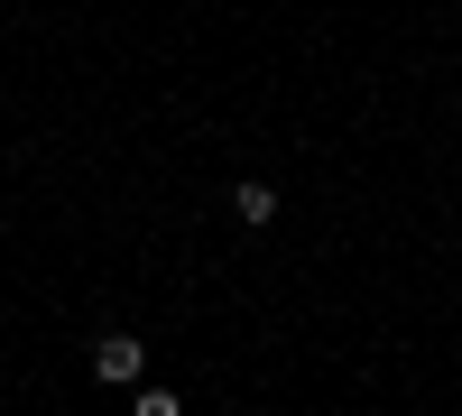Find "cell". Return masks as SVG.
I'll use <instances>...</instances> for the list:
<instances>
[{
	"label": "cell",
	"instance_id": "1",
	"mask_svg": "<svg viewBox=\"0 0 462 416\" xmlns=\"http://www.w3.org/2000/svg\"><path fill=\"white\" fill-rule=\"evenodd\" d=\"M93 370H102V380H121V389H139L148 343H139V333H102V343H93Z\"/></svg>",
	"mask_w": 462,
	"mask_h": 416
},
{
	"label": "cell",
	"instance_id": "2",
	"mask_svg": "<svg viewBox=\"0 0 462 416\" xmlns=\"http://www.w3.org/2000/svg\"><path fill=\"white\" fill-rule=\"evenodd\" d=\"M231 213H241L250 232H259V222H278V185H268V176H241V185H231Z\"/></svg>",
	"mask_w": 462,
	"mask_h": 416
}]
</instances>
